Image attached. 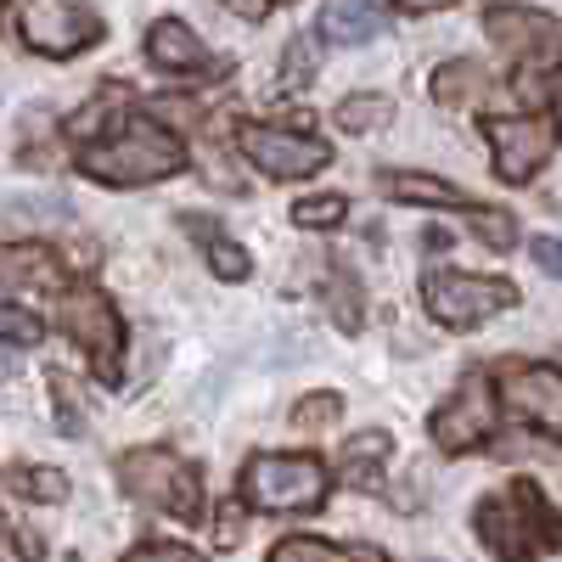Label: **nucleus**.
I'll return each mask as SVG.
<instances>
[{
    "label": "nucleus",
    "instance_id": "1",
    "mask_svg": "<svg viewBox=\"0 0 562 562\" xmlns=\"http://www.w3.org/2000/svg\"><path fill=\"white\" fill-rule=\"evenodd\" d=\"M473 529L501 562H535V557L562 551V512L540 495L535 479H518L501 495L479 501Z\"/></svg>",
    "mask_w": 562,
    "mask_h": 562
},
{
    "label": "nucleus",
    "instance_id": "2",
    "mask_svg": "<svg viewBox=\"0 0 562 562\" xmlns=\"http://www.w3.org/2000/svg\"><path fill=\"white\" fill-rule=\"evenodd\" d=\"M186 169V147L180 135H169L153 119H130L102 140H85L79 147V175L102 180V186H153Z\"/></svg>",
    "mask_w": 562,
    "mask_h": 562
},
{
    "label": "nucleus",
    "instance_id": "3",
    "mask_svg": "<svg viewBox=\"0 0 562 562\" xmlns=\"http://www.w3.org/2000/svg\"><path fill=\"white\" fill-rule=\"evenodd\" d=\"M119 490L140 506H164L180 524H203V479L198 467L164 450V445H140L119 461Z\"/></svg>",
    "mask_w": 562,
    "mask_h": 562
},
{
    "label": "nucleus",
    "instance_id": "4",
    "mask_svg": "<svg viewBox=\"0 0 562 562\" xmlns=\"http://www.w3.org/2000/svg\"><path fill=\"white\" fill-rule=\"evenodd\" d=\"M57 321L63 333L85 349L90 371H97L102 383H119V366H124V321L113 310V299L102 288H90V281H74V288L57 299Z\"/></svg>",
    "mask_w": 562,
    "mask_h": 562
},
{
    "label": "nucleus",
    "instance_id": "5",
    "mask_svg": "<svg viewBox=\"0 0 562 562\" xmlns=\"http://www.w3.org/2000/svg\"><path fill=\"white\" fill-rule=\"evenodd\" d=\"M333 490V473L315 456H254L243 467V501L259 512H315Z\"/></svg>",
    "mask_w": 562,
    "mask_h": 562
},
{
    "label": "nucleus",
    "instance_id": "6",
    "mask_svg": "<svg viewBox=\"0 0 562 562\" xmlns=\"http://www.w3.org/2000/svg\"><path fill=\"white\" fill-rule=\"evenodd\" d=\"M422 304H428V315L439 326H450V333H473L479 321L501 315L518 304V288H512L506 276H467V270H434L428 281H422Z\"/></svg>",
    "mask_w": 562,
    "mask_h": 562
},
{
    "label": "nucleus",
    "instance_id": "7",
    "mask_svg": "<svg viewBox=\"0 0 562 562\" xmlns=\"http://www.w3.org/2000/svg\"><path fill=\"white\" fill-rule=\"evenodd\" d=\"M18 34L40 57H74L85 45L102 40V18L85 0H23L18 7Z\"/></svg>",
    "mask_w": 562,
    "mask_h": 562
},
{
    "label": "nucleus",
    "instance_id": "8",
    "mask_svg": "<svg viewBox=\"0 0 562 562\" xmlns=\"http://www.w3.org/2000/svg\"><path fill=\"white\" fill-rule=\"evenodd\" d=\"M237 147L270 180H304V175H321L326 164H333V147H326V140L299 135V130H281V124H243Z\"/></svg>",
    "mask_w": 562,
    "mask_h": 562
},
{
    "label": "nucleus",
    "instance_id": "9",
    "mask_svg": "<svg viewBox=\"0 0 562 562\" xmlns=\"http://www.w3.org/2000/svg\"><path fill=\"white\" fill-rule=\"evenodd\" d=\"M501 400L512 416H524L546 439H562V366L551 360H506L501 366Z\"/></svg>",
    "mask_w": 562,
    "mask_h": 562
},
{
    "label": "nucleus",
    "instance_id": "10",
    "mask_svg": "<svg viewBox=\"0 0 562 562\" xmlns=\"http://www.w3.org/2000/svg\"><path fill=\"white\" fill-rule=\"evenodd\" d=\"M484 34L501 45V52L524 57L529 74H551L562 63V23L551 12H535V7H490L484 12Z\"/></svg>",
    "mask_w": 562,
    "mask_h": 562
},
{
    "label": "nucleus",
    "instance_id": "11",
    "mask_svg": "<svg viewBox=\"0 0 562 562\" xmlns=\"http://www.w3.org/2000/svg\"><path fill=\"white\" fill-rule=\"evenodd\" d=\"M434 445L445 456H461V450H473L495 434V394H490V378H479V371H467L461 389L434 411Z\"/></svg>",
    "mask_w": 562,
    "mask_h": 562
},
{
    "label": "nucleus",
    "instance_id": "12",
    "mask_svg": "<svg viewBox=\"0 0 562 562\" xmlns=\"http://www.w3.org/2000/svg\"><path fill=\"white\" fill-rule=\"evenodd\" d=\"M484 135H490V153H495V175L506 186H524L546 169L551 158V130L540 119H484Z\"/></svg>",
    "mask_w": 562,
    "mask_h": 562
},
{
    "label": "nucleus",
    "instance_id": "13",
    "mask_svg": "<svg viewBox=\"0 0 562 562\" xmlns=\"http://www.w3.org/2000/svg\"><path fill=\"white\" fill-rule=\"evenodd\" d=\"M0 288L57 293L63 288V259L45 243H0Z\"/></svg>",
    "mask_w": 562,
    "mask_h": 562
},
{
    "label": "nucleus",
    "instance_id": "14",
    "mask_svg": "<svg viewBox=\"0 0 562 562\" xmlns=\"http://www.w3.org/2000/svg\"><path fill=\"white\" fill-rule=\"evenodd\" d=\"M147 57L164 68V74H203L209 68V45L186 29L180 18H158L147 29Z\"/></svg>",
    "mask_w": 562,
    "mask_h": 562
},
{
    "label": "nucleus",
    "instance_id": "15",
    "mask_svg": "<svg viewBox=\"0 0 562 562\" xmlns=\"http://www.w3.org/2000/svg\"><path fill=\"white\" fill-rule=\"evenodd\" d=\"M180 231H192V243L209 254V270H214L220 281H248V276H254V254H248L243 243H231L214 220H203V214H180Z\"/></svg>",
    "mask_w": 562,
    "mask_h": 562
},
{
    "label": "nucleus",
    "instance_id": "16",
    "mask_svg": "<svg viewBox=\"0 0 562 562\" xmlns=\"http://www.w3.org/2000/svg\"><path fill=\"white\" fill-rule=\"evenodd\" d=\"M389 29V18L371 7V0H326L321 12V40L326 45H366Z\"/></svg>",
    "mask_w": 562,
    "mask_h": 562
},
{
    "label": "nucleus",
    "instance_id": "17",
    "mask_svg": "<svg viewBox=\"0 0 562 562\" xmlns=\"http://www.w3.org/2000/svg\"><path fill=\"white\" fill-rule=\"evenodd\" d=\"M383 192L400 198V203H434V209H461V214H473L479 203L461 192V186L439 180V175H416V169H394L383 175Z\"/></svg>",
    "mask_w": 562,
    "mask_h": 562
},
{
    "label": "nucleus",
    "instance_id": "18",
    "mask_svg": "<svg viewBox=\"0 0 562 562\" xmlns=\"http://www.w3.org/2000/svg\"><path fill=\"white\" fill-rule=\"evenodd\" d=\"M484 85H490V74H484L473 57H456V63L434 68V102H445V108H467V102H479V97H484Z\"/></svg>",
    "mask_w": 562,
    "mask_h": 562
},
{
    "label": "nucleus",
    "instance_id": "19",
    "mask_svg": "<svg viewBox=\"0 0 562 562\" xmlns=\"http://www.w3.org/2000/svg\"><path fill=\"white\" fill-rule=\"evenodd\" d=\"M0 490L40 501V506H57V501H68V473H57V467H0Z\"/></svg>",
    "mask_w": 562,
    "mask_h": 562
},
{
    "label": "nucleus",
    "instance_id": "20",
    "mask_svg": "<svg viewBox=\"0 0 562 562\" xmlns=\"http://www.w3.org/2000/svg\"><path fill=\"white\" fill-rule=\"evenodd\" d=\"M394 456V439L383 434V428H366V434H355L349 445H344V479H355V484H371V473Z\"/></svg>",
    "mask_w": 562,
    "mask_h": 562
},
{
    "label": "nucleus",
    "instance_id": "21",
    "mask_svg": "<svg viewBox=\"0 0 562 562\" xmlns=\"http://www.w3.org/2000/svg\"><path fill=\"white\" fill-rule=\"evenodd\" d=\"M389 119H394V102L378 97V90H355V97L338 108L344 135H366V130H378V124H389Z\"/></svg>",
    "mask_w": 562,
    "mask_h": 562
},
{
    "label": "nucleus",
    "instance_id": "22",
    "mask_svg": "<svg viewBox=\"0 0 562 562\" xmlns=\"http://www.w3.org/2000/svg\"><path fill=\"white\" fill-rule=\"evenodd\" d=\"M344 214H349V203L338 192H315V198L293 203V225H304V231H326V225H338Z\"/></svg>",
    "mask_w": 562,
    "mask_h": 562
},
{
    "label": "nucleus",
    "instance_id": "23",
    "mask_svg": "<svg viewBox=\"0 0 562 562\" xmlns=\"http://www.w3.org/2000/svg\"><path fill=\"white\" fill-rule=\"evenodd\" d=\"M0 338L18 349H34V344H45V321L23 304H0Z\"/></svg>",
    "mask_w": 562,
    "mask_h": 562
},
{
    "label": "nucleus",
    "instance_id": "24",
    "mask_svg": "<svg viewBox=\"0 0 562 562\" xmlns=\"http://www.w3.org/2000/svg\"><path fill=\"white\" fill-rule=\"evenodd\" d=\"M467 220H473V231H479V237H484V243H490L495 254L518 248V220H512L506 209H473Z\"/></svg>",
    "mask_w": 562,
    "mask_h": 562
},
{
    "label": "nucleus",
    "instance_id": "25",
    "mask_svg": "<svg viewBox=\"0 0 562 562\" xmlns=\"http://www.w3.org/2000/svg\"><path fill=\"white\" fill-rule=\"evenodd\" d=\"M326 310L344 321V333H355V326H360L366 304H360V288H355L349 276H333V281H326Z\"/></svg>",
    "mask_w": 562,
    "mask_h": 562
},
{
    "label": "nucleus",
    "instance_id": "26",
    "mask_svg": "<svg viewBox=\"0 0 562 562\" xmlns=\"http://www.w3.org/2000/svg\"><path fill=\"white\" fill-rule=\"evenodd\" d=\"M270 562H355V557H344L338 546H326V540H281L276 551H270Z\"/></svg>",
    "mask_w": 562,
    "mask_h": 562
},
{
    "label": "nucleus",
    "instance_id": "27",
    "mask_svg": "<svg viewBox=\"0 0 562 562\" xmlns=\"http://www.w3.org/2000/svg\"><path fill=\"white\" fill-rule=\"evenodd\" d=\"M333 416H344V400H338V394H304V400L293 405L299 428H326Z\"/></svg>",
    "mask_w": 562,
    "mask_h": 562
},
{
    "label": "nucleus",
    "instance_id": "28",
    "mask_svg": "<svg viewBox=\"0 0 562 562\" xmlns=\"http://www.w3.org/2000/svg\"><path fill=\"white\" fill-rule=\"evenodd\" d=\"M119 562H203L192 546H175V540H147V546H135L124 551Z\"/></svg>",
    "mask_w": 562,
    "mask_h": 562
},
{
    "label": "nucleus",
    "instance_id": "29",
    "mask_svg": "<svg viewBox=\"0 0 562 562\" xmlns=\"http://www.w3.org/2000/svg\"><path fill=\"white\" fill-rule=\"evenodd\" d=\"M52 394H57V405H63V434H85V405H79V394H68L63 371L52 378Z\"/></svg>",
    "mask_w": 562,
    "mask_h": 562
},
{
    "label": "nucleus",
    "instance_id": "30",
    "mask_svg": "<svg viewBox=\"0 0 562 562\" xmlns=\"http://www.w3.org/2000/svg\"><path fill=\"white\" fill-rule=\"evenodd\" d=\"M0 562H34V540L18 535L7 518H0Z\"/></svg>",
    "mask_w": 562,
    "mask_h": 562
},
{
    "label": "nucleus",
    "instance_id": "31",
    "mask_svg": "<svg viewBox=\"0 0 562 562\" xmlns=\"http://www.w3.org/2000/svg\"><path fill=\"white\" fill-rule=\"evenodd\" d=\"M310 74H315L310 40H293V45H288V63H281V79H310Z\"/></svg>",
    "mask_w": 562,
    "mask_h": 562
},
{
    "label": "nucleus",
    "instance_id": "32",
    "mask_svg": "<svg viewBox=\"0 0 562 562\" xmlns=\"http://www.w3.org/2000/svg\"><path fill=\"white\" fill-rule=\"evenodd\" d=\"M535 265L562 281V237H540V243H535Z\"/></svg>",
    "mask_w": 562,
    "mask_h": 562
},
{
    "label": "nucleus",
    "instance_id": "33",
    "mask_svg": "<svg viewBox=\"0 0 562 562\" xmlns=\"http://www.w3.org/2000/svg\"><path fill=\"white\" fill-rule=\"evenodd\" d=\"M225 7L237 12V18H248V23H259V18L270 12V0H225Z\"/></svg>",
    "mask_w": 562,
    "mask_h": 562
},
{
    "label": "nucleus",
    "instance_id": "34",
    "mask_svg": "<svg viewBox=\"0 0 562 562\" xmlns=\"http://www.w3.org/2000/svg\"><path fill=\"white\" fill-rule=\"evenodd\" d=\"M394 7H405V12H439V7H450V0H394Z\"/></svg>",
    "mask_w": 562,
    "mask_h": 562
},
{
    "label": "nucleus",
    "instance_id": "35",
    "mask_svg": "<svg viewBox=\"0 0 562 562\" xmlns=\"http://www.w3.org/2000/svg\"><path fill=\"white\" fill-rule=\"evenodd\" d=\"M349 557H355V562H383V551H371V546H355Z\"/></svg>",
    "mask_w": 562,
    "mask_h": 562
},
{
    "label": "nucleus",
    "instance_id": "36",
    "mask_svg": "<svg viewBox=\"0 0 562 562\" xmlns=\"http://www.w3.org/2000/svg\"><path fill=\"white\" fill-rule=\"evenodd\" d=\"M12 371H18V360H12L7 349H0V383H7V378H12Z\"/></svg>",
    "mask_w": 562,
    "mask_h": 562
},
{
    "label": "nucleus",
    "instance_id": "37",
    "mask_svg": "<svg viewBox=\"0 0 562 562\" xmlns=\"http://www.w3.org/2000/svg\"><path fill=\"white\" fill-rule=\"evenodd\" d=\"M557 130H562V97H557Z\"/></svg>",
    "mask_w": 562,
    "mask_h": 562
},
{
    "label": "nucleus",
    "instance_id": "38",
    "mask_svg": "<svg viewBox=\"0 0 562 562\" xmlns=\"http://www.w3.org/2000/svg\"><path fill=\"white\" fill-rule=\"evenodd\" d=\"M270 7H276V0H270Z\"/></svg>",
    "mask_w": 562,
    "mask_h": 562
}]
</instances>
